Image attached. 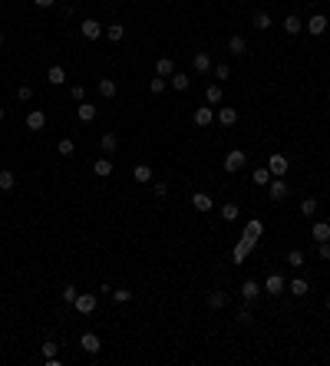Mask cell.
I'll list each match as a JSON object with an SVG mask.
<instances>
[{
  "mask_svg": "<svg viewBox=\"0 0 330 366\" xmlns=\"http://www.w3.org/2000/svg\"><path fill=\"white\" fill-rule=\"evenodd\" d=\"M251 251H255V241H248V238H238V244H235V251H231V261L235 264H244V257L251 254Z\"/></svg>",
  "mask_w": 330,
  "mask_h": 366,
  "instance_id": "6da1fadb",
  "label": "cell"
},
{
  "mask_svg": "<svg viewBox=\"0 0 330 366\" xmlns=\"http://www.w3.org/2000/svg\"><path fill=\"white\" fill-rule=\"evenodd\" d=\"M244 162H248V155H244L241 149H231L228 155H224V172H241Z\"/></svg>",
  "mask_w": 330,
  "mask_h": 366,
  "instance_id": "7a4b0ae2",
  "label": "cell"
},
{
  "mask_svg": "<svg viewBox=\"0 0 330 366\" xmlns=\"http://www.w3.org/2000/svg\"><path fill=\"white\" fill-rule=\"evenodd\" d=\"M80 33H83L86 40H99L103 33H106V30H103V23H99V20L86 17V20H83V27H80Z\"/></svg>",
  "mask_w": 330,
  "mask_h": 366,
  "instance_id": "3957f363",
  "label": "cell"
},
{
  "mask_svg": "<svg viewBox=\"0 0 330 366\" xmlns=\"http://www.w3.org/2000/svg\"><path fill=\"white\" fill-rule=\"evenodd\" d=\"M268 192H271V201H284L291 188H287L284 178H271V181H268Z\"/></svg>",
  "mask_w": 330,
  "mask_h": 366,
  "instance_id": "277c9868",
  "label": "cell"
},
{
  "mask_svg": "<svg viewBox=\"0 0 330 366\" xmlns=\"http://www.w3.org/2000/svg\"><path fill=\"white\" fill-rule=\"evenodd\" d=\"M304 30H307V33H314V37H324V33H327V17H324V13H314V17L307 20Z\"/></svg>",
  "mask_w": 330,
  "mask_h": 366,
  "instance_id": "5b68a950",
  "label": "cell"
},
{
  "mask_svg": "<svg viewBox=\"0 0 330 366\" xmlns=\"http://www.w3.org/2000/svg\"><path fill=\"white\" fill-rule=\"evenodd\" d=\"M73 307H76L80 313H93V310H96V294H76Z\"/></svg>",
  "mask_w": 330,
  "mask_h": 366,
  "instance_id": "8992f818",
  "label": "cell"
},
{
  "mask_svg": "<svg viewBox=\"0 0 330 366\" xmlns=\"http://www.w3.org/2000/svg\"><path fill=\"white\" fill-rule=\"evenodd\" d=\"M268 168H271V175H274V178H284L287 168H291V162H287L284 155H271V159H268Z\"/></svg>",
  "mask_w": 330,
  "mask_h": 366,
  "instance_id": "52a82bcc",
  "label": "cell"
},
{
  "mask_svg": "<svg viewBox=\"0 0 330 366\" xmlns=\"http://www.w3.org/2000/svg\"><path fill=\"white\" fill-rule=\"evenodd\" d=\"M284 287H287V280L281 277V274H268V280H264V291H268L271 297H277V294H284Z\"/></svg>",
  "mask_w": 330,
  "mask_h": 366,
  "instance_id": "ba28073f",
  "label": "cell"
},
{
  "mask_svg": "<svg viewBox=\"0 0 330 366\" xmlns=\"http://www.w3.org/2000/svg\"><path fill=\"white\" fill-rule=\"evenodd\" d=\"M80 347H83V353L93 356V353H99L103 343H99V336H96V333H83V336H80Z\"/></svg>",
  "mask_w": 330,
  "mask_h": 366,
  "instance_id": "9c48e42d",
  "label": "cell"
},
{
  "mask_svg": "<svg viewBox=\"0 0 330 366\" xmlns=\"http://www.w3.org/2000/svg\"><path fill=\"white\" fill-rule=\"evenodd\" d=\"M43 125H46V116H43L40 109H30V112H27V129H30V132H40Z\"/></svg>",
  "mask_w": 330,
  "mask_h": 366,
  "instance_id": "30bf717a",
  "label": "cell"
},
{
  "mask_svg": "<svg viewBox=\"0 0 330 366\" xmlns=\"http://www.w3.org/2000/svg\"><path fill=\"white\" fill-rule=\"evenodd\" d=\"M192 119H195V125H212L215 122V109H212V106H198Z\"/></svg>",
  "mask_w": 330,
  "mask_h": 366,
  "instance_id": "8fae6325",
  "label": "cell"
},
{
  "mask_svg": "<svg viewBox=\"0 0 330 366\" xmlns=\"http://www.w3.org/2000/svg\"><path fill=\"white\" fill-rule=\"evenodd\" d=\"M261 234H264V224L258 221V218H251V221L244 224V238H248V241H255V244H258V238H261Z\"/></svg>",
  "mask_w": 330,
  "mask_h": 366,
  "instance_id": "7c38bea8",
  "label": "cell"
},
{
  "mask_svg": "<svg viewBox=\"0 0 330 366\" xmlns=\"http://www.w3.org/2000/svg\"><path fill=\"white\" fill-rule=\"evenodd\" d=\"M287 291H291L294 297H307V294H311V284H307L304 277H294L291 284H287Z\"/></svg>",
  "mask_w": 330,
  "mask_h": 366,
  "instance_id": "4fadbf2b",
  "label": "cell"
},
{
  "mask_svg": "<svg viewBox=\"0 0 330 366\" xmlns=\"http://www.w3.org/2000/svg\"><path fill=\"white\" fill-rule=\"evenodd\" d=\"M76 116H80V122H93V119H96V106L83 99L80 106H76Z\"/></svg>",
  "mask_w": 330,
  "mask_h": 366,
  "instance_id": "5bb4252c",
  "label": "cell"
},
{
  "mask_svg": "<svg viewBox=\"0 0 330 366\" xmlns=\"http://www.w3.org/2000/svg\"><path fill=\"white\" fill-rule=\"evenodd\" d=\"M218 122L224 125V129H228V125H235V122H238V109H231V106H221V109H218Z\"/></svg>",
  "mask_w": 330,
  "mask_h": 366,
  "instance_id": "9a60e30c",
  "label": "cell"
},
{
  "mask_svg": "<svg viewBox=\"0 0 330 366\" xmlns=\"http://www.w3.org/2000/svg\"><path fill=\"white\" fill-rule=\"evenodd\" d=\"M311 234H314V241H330V224L327 221H314V228H311Z\"/></svg>",
  "mask_w": 330,
  "mask_h": 366,
  "instance_id": "2e32d148",
  "label": "cell"
},
{
  "mask_svg": "<svg viewBox=\"0 0 330 366\" xmlns=\"http://www.w3.org/2000/svg\"><path fill=\"white\" fill-rule=\"evenodd\" d=\"M172 73H175V60H172V56H162V60L156 63V76H165V80H168Z\"/></svg>",
  "mask_w": 330,
  "mask_h": 366,
  "instance_id": "e0dca14e",
  "label": "cell"
},
{
  "mask_svg": "<svg viewBox=\"0 0 330 366\" xmlns=\"http://www.w3.org/2000/svg\"><path fill=\"white\" fill-rule=\"evenodd\" d=\"M192 66H195V73H208V69H212V56H208V53H195L192 56Z\"/></svg>",
  "mask_w": 330,
  "mask_h": 366,
  "instance_id": "ac0fdd59",
  "label": "cell"
},
{
  "mask_svg": "<svg viewBox=\"0 0 330 366\" xmlns=\"http://www.w3.org/2000/svg\"><path fill=\"white\" fill-rule=\"evenodd\" d=\"M300 30H304V23H300V17H297V13H291V17L284 20V33H287V37H297Z\"/></svg>",
  "mask_w": 330,
  "mask_h": 366,
  "instance_id": "d6986e66",
  "label": "cell"
},
{
  "mask_svg": "<svg viewBox=\"0 0 330 366\" xmlns=\"http://www.w3.org/2000/svg\"><path fill=\"white\" fill-rule=\"evenodd\" d=\"M258 294H261V284H258V280H244L241 284V297L244 300H258Z\"/></svg>",
  "mask_w": 330,
  "mask_h": 366,
  "instance_id": "ffe728a7",
  "label": "cell"
},
{
  "mask_svg": "<svg viewBox=\"0 0 330 366\" xmlns=\"http://www.w3.org/2000/svg\"><path fill=\"white\" fill-rule=\"evenodd\" d=\"M228 50L235 53V56H244V53H248V40H244V37H238V33H235V37L228 40Z\"/></svg>",
  "mask_w": 330,
  "mask_h": 366,
  "instance_id": "44dd1931",
  "label": "cell"
},
{
  "mask_svg": "<svg viewBox=\"0 0 330 366\" xmlns=\"http://www.w3.org/2000/svg\"><path fill=\"white\" fill-rule=\"evenodd\" d=\"M46 83H50V86H63V83H66V69H63V66H50Z\"/></svg>",
  "mask_w": 330,
  "mask_h": 366,
  "instance_id": "7402d4cb",
  "label": "cell"
},
{
  "mask_svg": "<svg viewBox=\"0 0 330 366\" xmlns=\"http://www.w3.org/2000/svg\"><path fill=\"white\" fill-rule=\"evenodd\" d=\"M192 208L195 211H212V198H208L205 192H195L192 195Z\"/></svg>",
  "mask_w": 330,
  "mask_h": 366,
  "instance_id": "603a6c76",
  "label": "cell"
},
{
  "mask_svg": "<svg viewBox=\"0 0 330 366\" xmlns=\"http://www.w3.org/2000/svg\"><path fill=\"white\" fill-rule=\"evenodd\" d=\"M132 178H136L139 185H145V181H152V165H136V168H132Z\"/></svg>",
  "mask_w": 330,
  "mask_h": 366,
  "instance_id": "cb8c5ba5",
  "label": "cell"
},
{
  "mask_svg": "<svg viewBox=\"0 0 330 366\" xmlns=\"http://www.w3.org/2000/svg\"><path fill=\"white\" fill-rule=\"evenodd\" d=\"M224 304H228V294L224 291H212L208 294V307H212V310H221Z\"/></svg>",
  "mask_w": 330,
  "mask_h": 366,
  "instance_id": "d4e9b609",
  "label": "cell"
},
{
  "mask_svg": "<svg viewBox=\"0 0 330 366\" xmlns=\"http://www.w3.org/2000/svg\"><path fill=\"white\" fill-rule=\"evenodd\" d=\"M116 145H119L116 132H103V136H99V149L103 152H116Z\"/></svg>",
  "mask_w": 330,
  "mask_h": 366,
  "instance_id": "484cf974",
  "label": "cell"
},
{
  "mask_svg": "<svg viewBox=\"0 0 330 366\" xmlns=\"http://www.w3.org/2000/svg\"><path fill=\"white\" fill-rule=\"evenodd\" d=\"M93 172L99 175V178H109V175H112V159H96Z\"/></svg>",
  "mask_w": 330,
  "mask_h": 366,
  "instance_id": "4316f807",
  "label": "cell"
},
{
  "mask_svg": "<svg viewBox=\"0 0 330 366\" xmlns=\"http://www.w3.org/2000/svg\"><path fill=\"white\" fill-rule=\"evenodd\" d=\"M168 83H172L175 89H188V83H192V76H188V73H179V69H175V73L168 76Z\"/></svg>",
  "mask_w": 330,
  "mask_h": 366,
  "instance_id": "83f0119b",
  "label": "cell"
},
{
  "mask_svg": "<svg viewBox=\"0 0 330 366\" xmlns=\"http://www.w3.org/2000/svg\"><path fill=\"white\" fill-rule=\"evenodd\" d=\"M17 185V178H13L10 168H0V192H10V188Z\"/></svg>",
  "mask_w": 330,
  "mask_h": 366,
  "instance_id": "f1b7e54d",
  "label": "cell"
},
{
  "mask_svg": "<svg viewBox=\"0 0 330 366\" xmlns=\"http://www.w3.org/2000/svg\"><path fill=\"white\" fill-rule=\"evenodd\" d=\"M251 178H255V185H268L274 175H271V168L264 165V168H255V172H251Z\"/></svg>",
  "mask_w": 330,
  "mask_h": 366,
  "instance_id": "f546056e",
  "label": "cell"
},
{
  "mask_svg": "<svg viewBox=\"0 0 330 366\" xmlns=\"http://www.w3.org/2000/svg\"><path fill=\"white\" fill-rule=\"evenodd\" d=\"M116 80H99V96L103 99H112V96H116Z\"/></svg>",
  "mask_w": 330,
  "mask_h": 366,
  "instance_id": "4dcf8cb0",
  "label": "cell"
},
{
  "mask_svg": "<svg viewBox=\"0 0 330 366\" xmlns=\"http://www.w3.org/2000/svg\"><path fill=\"white\" fill-rule=\"evenodd\" d=\"M251 23H255V30H268V27H271V13L268 10H258Z\"/></svg>",
  "mask_w": 330,
  "mask_h": 366,
  "instance_id": "1f68e13d",
  "label": "cell"
},
{
  "mask_svg": "<svg viewBox=\"0 0 330 366\" xmlns=\"http://www.w3.org/2000/svg\"><path fill=\"white\" fill-rule=\"evenodd\" d=\"M238 215H241V208H238L235 201H228V205H221V218H224V221H238Z\"/></svg>",
  "mask_w": 330,
  "mask_h": 366,
  "instance_id": "d6a6232c",
  "label": "cell"
},
{
  "mask_svg": "<svg viewBox=\"0 0 330 366\" xmlns=\"http://www.w3.org/2000/svg\"><path fill=\"white\" fill-rule=\"evenodd\" d=\"M221 96H224V93H221V86H218V83H212V86L205 89V99L212 102V106H218V102H221Z\"/></svg>",
  "mask_w": 330,
  "mask_h": 366,
  "instance_id": "836d02e7",
  "label": "cell"
},
{
  "mask_svg": "<svg viewBox=\"0 0 330 366\" xmlns=\"http://www.w3.org/2000/svg\"><path fill=\"white\" fill-rule=\"evenodd\" d=\"M300 215H304V218L317 215V198H304V201H300Z\"/></svg>",
  "mask_w": 330,
  "mask_h": 366,
  "instance_id": "e575fe53",
  "label": "cell"
},
{
  "mask_svg": "<svg viewBox=\"0 0 330 366\" xmlns=\"http://www.w3.org/2000/svg\"><path fill=\"white\" fill-rule=\"evenodd\" d=\"M106 37L112 40V43H119V40L125 37V27H122V23H112V27H106Z\"/></svg>",
  "mask_w": 330,
  "mask_h": 366,
  "instance_id": "d590c367",
  "label": "cell"
},
{
  "mask_svg": "<svg viewBox=\"0 0 330 366\" xmlns=\"http://www.w3.org/2000/svg\"><path fill=\"white\" fill-rule=\"evenodd\" d=\"M109 297L116 300V304H129V300H132V291H125V287H116V291H112Z\"/></svg>",
  "mask_w": 330,
  "mask_h": 366,
  "instance_id": "8d00e7d4",
  "label": "cell"
},
{
  "mask_svg": "<svg viewBox=\"0 0 330 366\" xmlns=\"http://www.w3.org/2000/svg\"><path fill=\"white\" fill-rule=\"evenodd\" d=\"M56 149H60V155H73V152H76V142H73V139H60V145H56Z\"/></svg>",
  "mask_w": 330,
  "mask_h": 366,
  "instance_id": "74e56055",
  "label": "cell"
},
{
  "mask_svg": "<svg viewBox=\"0 0 330 366\" xmlns=\"http://www.w3.org/2000/svg\"><path fill=\"white\" fill-rule=\"evenodd\" d=\"M149 89H152L156 96H162V93H165V76H156V80L149 83Z\"/></svg>",
  "mask_w": 330,
  "mask_h": 366,
  "instance_id": "f35d334b",
  "label": "cell"
},
{
  "mask_svg": "<svg viewBox=\"0 0 330 366\" xmlns=\"http://www.w3.org/2000/svg\"><path fill=\"white\" fill-rule=\"evenodd\" d=\"M287 264H291V267H300V264H304V251H291V254H287Z\"/></svg>",
  "mask_w": 330,
  "mask_h": 366,
  "instance_id": "ab89813d",
  "label": "cell"
},
{
  "mask_svg": "<svg viewBox=\"0 0 330 366\" xmlns=\"http://www.w3.org/2000/svg\"><path fill=\"white\" fill-rule=\"evenodd\" d=\"M76 294H80V291H76L73 284H66V287H63V300H66V304H73V300H76Z\"/></svg>",
  "mask_w": 330,
  "mask_h": 366,
  "instance_id": "60d3db41",
  "label": "cell"
},
{
  "mask_svg": "<svg viewBox=\"0 0 330 366\" xmlns=\"http://www.w3.org/2000/svg\"><path fill=\"white\" fill-rule=\"evenodd\" d=\"M251 320H255V313H251L248 307H241V310H238V323H244V327H248Z\"/></svg>",
  "mask_w": 330,
  "mask_h": 366,
  "instance_id": "b9f144b4",
  "label": "cell"
},
{
  "mask_svg": "<svg viewBox=\"0 0 330 366\" xmlns=\"http://www.w3.org/2000/svg\"><path fill=\"white\" fill-rule=\"evenodd\" d=\"M215 76H218V80H228V76H231V66H228V63H218V66H215Z\"/></svg>",
  "mask_w": 330,
  "mask_h": 366,
  "instance_id": "7bdbcfd3",
  "label": "cell"
},
{
  "mask_svg": "<svg viewBox=\"0 0 330 366\" xmlns=\"http://www.w3.org/2000/svg\"><path fill=\"white\" fill-rule=\"evenodd\" d=\"M317 254H320V261H330V241H320L317 244Z\"/></svg>",
  "mask_w": 330,
  "mask_h": 366,
  "instance_id": "ee69618b",
  "label": "cell"
},
{
  "mask_svg": "<svg viewBox=\"0 0 330 366\" xmlns=\"http://www.w3.org/2000/svg\"><path fill=\"white\" fill-rule=\"evenodd\" d=\"M17 96H20L23 102H30V99H33V86H20V89H17Z\"/></svg>",
  "mask_w": 330,
  "mask_h": 366,
  "instance_id": "f6af8a7d",
  "label": "cell"
},
{
  "mask_svg": "<svg viewBox=\"0 0 330 366\" xmlns=\"http://www.w3.org/2000/svg\"><path fill=\"white\" fill-rule=\"evenodd\" d=\"M56 353H60V347H56L53 340H46L43 343V356H56Z\"/></svg>",
  "mask_w": 330,
  "mask_h": 366,
  "instance_id": "bcb514c9",
  "label": "cell"
},
{
  "mask_svg": "<svg viewBox=\"0 0 330 366\" xmlns=\"http://www.w3.org/2000/svg\"><path fill=\"white\" fill-rule=\"evenodd\" d=\"M69 96H73L76 102H83V99H86V89H83V86H73V89H69Z\"/></svg>",
  "mask_w": 330,
  "mask_h": 366,
  "instance_id": "7dc6e473",
  "label": "cell"
},
{
  "mask_svg": "<svg viewBox=\"0 0 330 366\" xmlns=\"http://www.w3.org/2000/svg\"><path fill=\"white\" fill-rule=\"evenodd\" d=\"M152 192H156L159 198H165V195H168V185H165V181H159V185H152Z\"/></svg>",
  "mask_w": 330,
  "mask_h": 366,
  "instance_id": "c3c4849f",
  "label": "cell"
},
{
  "mask_svg": "<svg viewBox=\"0 0 330 366\" xmlns=\"http://www.w3.org/2000/svg\"><path fill=\"white\" fill-rule=\"evenodd\" d=\"M33 4H37V7H43V10H46V7H53L56 0H33Z\"/></svg>",
  "mask_w": 330,
  "mask_h": 366,
  "instance_id": "681fc988",
  "label": "cell"
},
{
  "mask_svg": "<svg viewBox=\"0 0 330 366\" xmlns=\"http://www.w3.org/2000/svg\"><path fill=\"white\" fill-rule=\"evenodd\" d=\"M0 119H4V106H0Z\"/></svg>",
  "mask_w": 330,
  "mask_h": 366,
  "instance_id": "f907efd6",
  "label": "cell"
},
{
  "mask_svg": "<svg viewBox=\"0 0 330 366\" xmlns=\"http://www.w3.org/2000/svg\"><path fill=\"white\" fill-rule=\"evenodd\" d=\"M327 313H330V300H327Z\"/></svg>",
  "mask_w": 330,
  "mask_h": 366,
  "instance_id": "816d5d0a",
  "label": "cell"
},
{
  "mask_svg": "<svg viewBox=\"0 0 330 366\" xmlns=\"http://www.w3.org/2000/svg\"><path fill=\"white\" fill-rule=\"evenodd\" d=\"M0 43H4V33H0Z\"/></svg>",
  "mask_w": 330,
  "mask_h": 366,
  "instance_id": "f5cc1de1",
  "label": "cell"
}]
</instances>
